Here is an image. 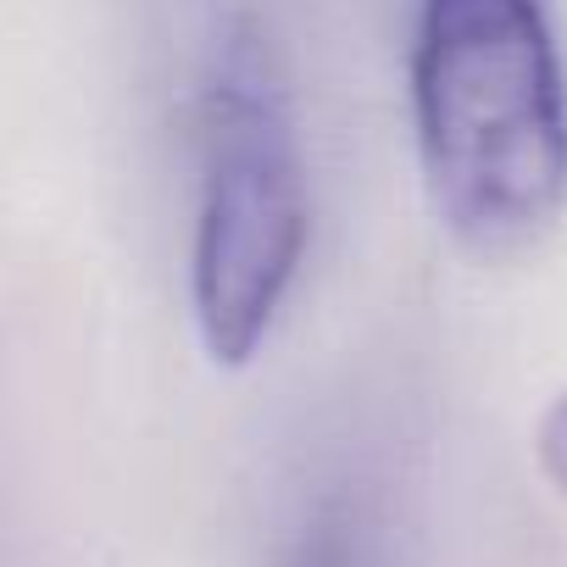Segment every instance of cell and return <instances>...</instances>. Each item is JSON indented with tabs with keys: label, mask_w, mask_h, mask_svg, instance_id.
Instances as JSON below:
<instances>
[{
	"label": "cell",
	"mask_w": 567,
	"mask_h": 567,
	"mask_svg": "<svg viewBox=\"0 0 567 567\" xmlns=\"http://www.w3.org/2000/svg\"><path fill=\"white\" fill-rule=\"evenodd\" d=\"M412 123L429 200L467 250L545 239L567 206V73L545 0H423Z\"/></svg>",
	"instance_id": "1"
},
{
	"label": "cell",
	"mask_w": 567,
	"mask_h": 567,
	"mask_svg": "<svg viewBox=\"0 0 567 567\" xmlns=\"http://www.w3.org/2000/svg\"><path fill=\"white\" fill-rule=\"evenodd\" d=\"M312 234L307 145L272 40L234 23L200 112V212L189 301L206 351L239 368L272 334Z\"/></svg>",
	"instance_id": "2"
},
{
	"label": "cell",
	"mask_w": 567,
	"mask_h": 567,
	"mask_svg": "<svg viewBox=\"0 0 567 567\" xmlns=\"http://www.w3.org/2000/svg\"><path fill=\"white\" fill-rule=\"evenodd\" d=\"M534 451H539V467L545 478L567 495V395H556L539 417V434H534Z\"/></svg>",
	"instance_id": "3"
}]
</instances>
